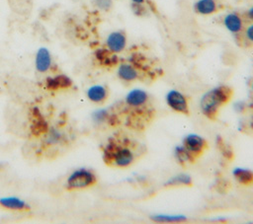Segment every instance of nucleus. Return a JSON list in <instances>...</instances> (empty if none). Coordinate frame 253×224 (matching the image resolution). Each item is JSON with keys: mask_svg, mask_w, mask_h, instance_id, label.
Returning <instances> with one entry per match:
<instances>
[{"mask_svg": "<svg viewBox=\"0 0 253 224\" xmlns=\"http://www.w3.org/2000/svg\"><path fill=\"white\" fill-rule=\"evenodd\" d=\"M144 152L142 145L125 134L109 138L103 148V160L111 167L126 168L131 166Z\"/></svg>", "mask_w": 253, "mask_h": 224, "instance_id": "1", "label": "nucleus"}, {"mask_svg": "<svg viewBox=\"0 0 253 224\" xmlns=\"http://www.w3.org/2000/svg\"><path fill=\"white\" fill-rule=\"evenodd\" d=\"M233 96V90L229 86L219 85L206 92L200 101L202 113L209 119H215L219 110L226 105Z\"/></svg>", "mask_w": 253, "mask_h": 224, "instance_id": "2", "label": "nucleus"}, {"mask_svg": "<svg viewBox=\"0 0 253 224\" xmlns=\"http://www.w3.org/2000/svg\"><path fill=\"white\" fill-rule=\"evenodd\" d=\"M96 183L97 177L92 170L87 168H78L67 177L65 187L68 190H79L89 188L95 186Z\"/></svg>", "mask_w": 253, "mask_h": 224, "instance_id": "3", "label": "nucleus"}, {"mask_svg": "<svg viewBox=\"0 0 253 224\" xmlns=\"http://www.w3.org/2000/svg\"><path fill=\"white\" fill-rule=\"evenodd\" d=\"M150 99L147 92L142 89H132L130 90L126 98L124 110L132 112H140L151 109Z\"/></svg>", "mask_w": 253, "mask_h": 224, "instance_id": "4", "label": "nucleus"}, {"mask_svg": "<svg viewBox=\"0 0 253 224\" xmlns=\"http://www.w3.org/2000/svg\"><path fill=\"white\" fill-rule=\"evenodd\" d=\"M165 100H166L167 106L172 111L181 114L189 115L190 108H189L188 99L183 93H181L178 90H171L167 93Z\"/></svg>", "mask_w": 253, "mask_h": 224, "instance_id": "5", "label": "nucleus"}, {"mask_svg": "<svg viewBox=\"0 0 253 224\" xmlns=\"http://www.w3.org/2000/svg\"><path fill=\"white\" fill-rule=\"evenodd\" d=\"M182 145L194 156L195 159L200 158V156H202L208 149L207 140L196 133L187 134L183 139Z\"/></svg>", "mask_w": 253, "mask_h": 224, "instance_id": "6", "label": "nucleus"}, {"mask_svg": "<svg viewBox=\"0 0 253 224\" xmlns=\"http://www.w3.org/2000/svg\"><path fill=\"white\" fill-rule=\"evenodd\" d=\"M126 35L124 31H113L111 32L105 40V46L111 53H121L126 47Z\"/></svg>", "mask_w": 253, "mask_h": 224, "instance_id": "7", "label": "nucleus"}, {"mask_svg": "<svg viewBox=\"0 0 253 224\" xmlns=\"http://www.w3.org/2000/svg\"><path fill=\"white\" fill-rule=\"evenodd\" d=\"M118 77L125 82H133L140 77V68L131 61L121 62L117 69Z\"/></svg>", "mask_w": 253, "mask_h": 224, "instance_id": "8", "label": "nucleus"}, {"mask_svg": "<svg viewBox=\"0 0 253 224\" xmlns=\"http://www.w3.org/2000/svg\"><path fill=\"white\" fill-rule=\"evenodd\" d=\"M222 5L218 0H196L193 4V10L196 14L202 16H210L217 13L222 9Z\"/></svg>", "mask_w": 253, "mask_h": 224, "instance_id": "9", "label": "nucleus"}, {"mask_svg": "<svg viewBox=\"0 0 253 224\" xmlns=\"http://www.w3.org/2000/svg\"><path fill=\"white\" fill-rule=\"evenodd\" d=\"M222 24L225 29L234 36L240 35L244 30L243 18L236 12H229L223 16Z\"/></svg>", "mask_w": 253, "mask_h": 224, "instance_id": "10", "label": "nucleus"}, {"mask_svg": "<svg viewBox=\"0 0 253 224\" xmlns=\"http://www.w3.org/2000/svg\"><path fill=\"white\" fill-rule=\"evenodd\" d=\"M35 67L40 73H46L52 67V57L46 47H40L35 56Z\"/></svg>", "mask_w": 253, "mask_h": 224, "instance_id": "11", "label": "nucleus"}, {"mask_svg": "<svg viewBox=\"0 0 253 224\" xmlns=\"http://www.w3.org/2000/svg\"><path fill=\"white\" fill-rule=\"evenodd\" d=\"M0 206L10 211H20V212L29 211L31 209V206L27 201H25L24 199L18 196H13V195L0 197Z\"/></svg>", "mask_w": 253, "mask_h": 224, "instance_id": "12", "label": "nucleus"}, {"mask_svg": "<svg viewBox=\"0 0 253 224\" xmlns=\"http://www.w3.org/2000/svg\"><path fill=\"white\" fill-rule=\"evenodd\" d=\"M87 99L94 104H103L109 97V90L104 85H92L86 91Z\"/></svg>", "mask_w": 253, "mask_h": 224, "instance_id": "13", "label": "nucleus"}, {"mask_svg": "<svg viewBox=\"0 0 253 224\" xmlns=\"http://www.w3.org/2000/svg\"><path fill=\"white\" fill-rule=\"evenodd\" d=\"M232 176L237 183L243 186L253 185V171L245 168H234L232 171Z\"/></svg>", "mask_w": 253, "mask_h": 224, "instance_id": "14", "label": "nucleus"}, {"mask_svg": "<svg viewBox=\"0 0 253 224\" xmlns=\"http://www.w3.org/2000/svg\"><path fill=\"white\" fill-rule=\"evenodd\" d=\"M174 157H175L177 163H179L182 167L189 166V165L193 164L196 160L194 158V156L183 145L175 147Z\"/></svg>", "mask_w": 253, "mask_h": 224, "instance_id": "15", "label": "nucleus"}, {"mask_svg": "<svg viewBox=\"0 0 253 224\" xmlns=\"http://www.w3.org/2000/svg\"><path fill=\"white\" fill-rule=\"evenodd\" d=\"M46 87L50 90H58L69 88L72 85V81L65 75H56L46 79Z\"/></svg>", "mask_w": 253, "mask_h": 224, "instance_id": "16", "label": "nucleus"}, {"mask_svg": "<svg viewBox=\"0 0 253 224\" xmlns=\"http://www.w3.org/2000/svg\"><path fill=\"white\" fill-rule=\"evenodd\" d=\"M193 185V180L190 175L186 173H181L173 176L164 183V187H191Z\"/></svg>", "mask_w": 253, "mask_h": 224, "instance_id": "17", "label": "nucleus"}, {"mask_svg": "<svg viewBox=\"0 0 253 224\" xmlns=\"http://www.w3.org/2000/svg\"><path fill=\"white\" fill-rule=\"evenodd\" d=\"M152 221L160 222V223H178L187 221V217L185 215H169V214H154L151 216Z\"/></svg>", "mask_w": 253, "mask_h": 224, "instance_id": "18", "label": "nucleus"}, {"mask_svg": "<svg viewBox=\"0 0 253 224\" xmlns=\"http://www.w3.org/2000/svg\"><path fill=\"white\" fill-rule=\"evenodd\" d=\"M92 117L95 122L102 123L105 121H110L112 114L109 112V111H107V109H100L93 112Z\"/></svg>", "mask_w": 253, "mask_h": 224, "instance_id": "19", "label": "nucleus"}, {"mask_svg": "<svg viewBox=\"0 0 253 224\" xmlns=\"http://www.w3.org/2000/svg\"><path fill=\"white\" fill-rule=\"evenodd\" d=\"M93 4L97 9L107 12L113 7V0H94Z\"/></svg>", "mask_w": 253, "mask_h": 224, "instance_id": "20", "label": "nucleus"}, {"mask_svg": "<svg viewBox=\"0 0 253 224\" xmlns=\"http://www.w3.org/2000/svg\"><path fill=\"white\" fill-rule=\"evenodd\" d=\"M243 36L248 42L253 43V22L244 28Z\"/></svg>", "mask_w": 253, "mask_h": 224, "instance_id": "21", "label": "nucleus"}, {"mask_svg": "<svg viewBox=\"0 0 253 224\" xmlns=\"http://www.w3.org/2000/svg\"><path fill=\"white\" fill-rule=\"evenodd\" d=\"M61 132H59L57 129H52L49 134H48V140L47 143H51V144H56L59 142L60 137H61Z\"/></svg>", "mask_w": 253, "mask_h": 224, "instance_id": "22", "label": "nucleus"}, {"mask_svg": "<svg viewBox=\"0 0 253 224\" xmlns=\"http://www.w3.org/2000/svg\"><path fill=\"white\" fill-rule=\"evenodd\" d=\"M246 17H247V19H249L250 21L253 22V6L250 7V8L247 10V12H246Z\"/></svg>", "mask_w": 253, "mask_h": 224, "instance_id": "23", "label": "nucleus"}, {"mask_svg": "<svg viewBox=\"0 0 253 224\" xmlns=\"http://www.w3.org/2000/svg\"><path fill=\"white\" fill-rule=\"evenodd\" d=\"M131 5H144L146 0H130Z\"/></svg>", "mask_w": 253, "mask_h": 224, "instance_id": "24", "label": "nucleus"}, {"mask_svg": "<svg viewBox=\"0 0 253 224\" xmlns=\"http://www.w3.org/2000/svg\"><path fill=\"white\" fill-rule=\"evenodd\" d=\"M249 88H250V90H251V92L253 93V77L249 80Z\"/></svg>", "mask_w": 253, "mask_h": 224, "instance_id": "25", "label": "nucleus"}, {"mask_svg": "<svg viewBox=\"0 0 253 224\" xmlns=\"http://www.w3.org/2000/svg\"><path fill=\"white\" fill-rule=\"evenodd\" d=\"M252 125H253V116H252Z\"/></svg>", "mask_w": 253, "mask_h": 224, "instance_id": "26", "label": "nucleus"}]
</instances>
